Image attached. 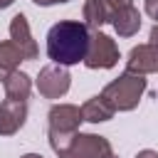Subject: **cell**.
Returning a JSON list of instances; mask_svg holds the SVG:
<instances>
[{
	"mask_svg": "<svg viewBox=\"0 0 158 158\" xmlns=\"http://www.w3.org/2000/svg\"><path fill=\"white\" fill-rule=\"evenodd\" d=\"M89 27L79 20H59L47 32V57L59 64L69 67L77 62H84L89 49Z\"/></svg>",
	"mask_w": 158,
	"mask_h": 158,
	"instance_id": "1",
	"label": "cell"
},
{
	"mask_svg": "<svg viewBox=\"0 0 158 158\" xmlns=\"http://www.w3.org/2000/svg\"><path fill=\"white\" fill-rule=\"evenodd\" d=\"M148 44H153V47H158V22L151 27V35H148Z\"/></svg>",
	"mask_w": 158,
	"mask_h": 158,
	"instance_id": "17",
	"label": "cell"
},
{
	"mask_svg": "<svg viewBox=\"0 0 158 158\" xmlns=\"http://www.w3.org/2000/svg\"><path fill=\"white\" fill-rule=\"evenodd\" d=\"M106 158H118V156H114V153H109V156H106Z\"/></svg>",
	"mask_w": 158,
	"mask_h": 158,
	"instance_id": "23",
	"label": "cell"
},
{
	"mask_svg": "<svg viewBox=\"0 0 158 158\" xmlns=\"http://www.w3.org/2000/svg\"><path fill=\"white\" fill-rule=\"evenodd\" d=\"M67 153H72L74 158H106L111 153V143L109 138L96 133H77Z\"/></svg>",
	"mask_w": 158,
	"mask_h": 158,
	"instance_id": "6",
	"label": "cell"
},
{
	"mask_svg": "<svg viewBox=\"0 0 158 158\" xmlns=\"http://www.w3.org/2000/svg\"><path fill=\"white\" fill-rule=\"evenodd\" d=\"M47 121H49V146L52 151L59 156V153H67L74 136H77V128L79 123L84 121L81 116V109L74 106V104H54L47 114Z\"/></svg>",
	"mask_w": 158,
	"mask_h": 158,
	"instance_id": "2",
	"label": "cell"
},
{
	"mask_svg": "<svg viewBox=\"0 0 158 158\" xmlns=\"http://www.w3.org/2000/svg\"><path fill=\"white\" fill-rule=\"evenodd\" d=\"M114 106L99 94V96H91V99H86L84 101V106H81V116H84V121H89V123H101V121H109L111 116H114Z\"/></svg>",
	"mask_w": 158,
	"mask_h": 158,
	"instance_id": "10",
	"label": "cell"
},
{
	"mask_svg": "<svg viewBox=\"0 0 158 158\" xmlns=\"http://www.w3.org/2000/svg\"><path fill=\"white\" fill-rule=\"evenodd\" d=\"M126 72L141 74V77L158 72V47H153V44H148V42L133 47V49L128 52V59H126Z\"/></svg>",
	"mask_w": 158,
	"mask_h": 158,
	"instance_id": "7",
	"label": "cell"
},
{
	"mask_svg": "<svg viewBox=\"0 0 158 158\" xmlns=\"http://www.w3.org/2000/svg\"><path fill=\"white\" fill-rule=\"evenodd\" d=\"M27 118V104L5 99L0 104V136H12L25 126Z\"/></svg>",
	"mask_w": 158,
	"mask_h": 158,
	"instance_id": "9",
	"label": "cell"
},
{
	"mask_svg": "<svg viewBox=\"0 0 158 158\" xmlns=\"http://www.w3.org/2000/svg\"><path fill=\"white\" fill-rule=\"evenodd\" d=\"M118 62V47L116 42L104 35V32H94L91 40H89V49H86V57H84V64L89 69H111L114 64Z\"/></svg>",
	"mask_w": 158,
	"mask_h": 158,
	"instance_id": "4",
	"label": "cell"
},
{
	"mask_svg": "<svg viewBox=\"0 0 158 158\" xmlns=\"http://www.w3.org/2000/svg\"><path fill=\"white\" fill-rule=\"evenodd\" d=\"M35 5H42V7H49V5H59V2H69V0H32Z\"/></svg>",
	"mask_w": 158,
	"mask_h": 158,
	"instance_id": "18",
	"label": "cell"
},
{
	"mask_svg": "<svg viewBox=\"0 0 158 158\" xmlns=\"http://www.w3.org/2000/svg\"><path fill=\"white\" fill-rule=\"evenodd\" d=\"M146 15L158 20V0H146Z\"/></svg>",
	"mask_w": 158,
	"mask_h": 158,
	"instance_id": "16",
	"label": "cell"
},
{
	"mask_svg": "<svg viewBox=\"0 0 158 158\" xmlns=\"http://www.w3.org/2000/svg\"><path fill=\"white\" fill-rule=\"evenodd\" d=\"M69 84H72V77L67 72V67H59V64H49L44 69H40V77H37V89L44 99H59L69 91Z\"/></svg>",
	"mask_w": 158,
	"mask_h": 158,
	"instance_id": "5",
	"label": "cell"
},
{
	"mask_svg": "<svg viewBox=\"0 0 158 158\" xmlns=\"http://www.w3.org/2000/svg\"><path fill=\"white\" fill-rule=\"evenodd\" d=\"M136 158H158V153L156 151H151V148H146V151H138V156Z\"/></svg>",
	"mask_w": 158,
	"mask_h": 158,
	"instance_id": "19",
	"label": "cell"
},
{
	"mask_svg": "<svg viewBox=\"0 0 158 158\" xmlns=\"http://www.w3.org/2000/svg\"><path fill=\"white\" fill-rule=\"evenodd\" d=\"M20 158H42L40 153H25V156H20Z\"/></svg>",
	"mask_w": 158,
	"mask_h": 158,
	"instance_id": "21",
	"label": "cell"
},
{
	"mask_svg": "<svg viewBox=\"0 0 158 158\" xmlns=\"http://www.w3.org/2000/svg\"><path fill=\"white\" fill-rule=\"evenodd\" d=\"M15 0H0V10H5V7H10Z\"/></svg>",
	"mask_w": 158,
	"mask_h": 158,
	"instance_id": "20",
	"label": "cell"
},
{
	"mask_svg": "<svg viewBox=\"0 0 158 158\" xmlns=\"http://www.w3.org/2000/svg\"><path fill=\"white\" fill-rule=\"evenodd\" d=\"M104 2H106V10H109V17L111 20H114L116 12H121V10H126V7L133 5V0H104Z\"/></svg>",
	"mask_w": 158,
	"mask_h": 158,
	"instance_id": "15",
	"label": "cell"
},
{
	"mask_svg": "<svg viewBox=\"0 0 158 158\" xmlns=\"http://www.w3.org/2000/svg\"><path fill=\"white\" fill-rule=\"evenodd\" d=\"M59 158H74L72 153H59Z\"/></svg>",
	"mask_w": 158,
	"mask_h": 158,
	"instance_id": "22",
	"label": "cell"
},
{
	"mask_svg": "<svg viewBox=\"0 0 158 158\" xmlns=\"http://www.w3.org/2000/svg\"><path fill=\"white\" fill-rule=\"evenodd\" d=\"M111 25L118 32V37H133L141 30V12L131 5V7L121 10V12H116L114 20H111Z\"/></svg>",
	"mask_w": 158,
	"mask_h": 158,
	"instance_id": "11",
	"label": "cell"
},
{
	"mask_svg": "<svg viewBox=\"0 0 158 158\" xmlns=\"http://www.w3.org/2000/svg\"><path fill=\"white\" fill-rule=\"evenodd\" d=\"M106 22H111L109 10H106V2L104 0H86L84 2V25L89 30H99Z\"/></svg>",
	"mask_w": 158,
	"mask_h": 158,
	"instance_id": "14",
	"label": "cell"
},
{
	"mask_svg": "<svg viewBox=\"0 0 158 158\" xmlns=\"http://www.w3.org/2000/svg\"><path fill=\"white\" fill-rule=\"evenodd\" d=\"M10 40L17 44V49L22 52L25 59H37L40 49H37V42L32 40V32H30L27 17H25L22 12H17V15L10 20Z\"/></svg>",
	"mask_w": 158,
	"mask_h": 158,
	"instance_id": "8",
	"label": "cell"
},
{
	"mask_svg": "<svg viewBox=\"0 0 158 158\" xmlns=\"http://www.w3.org/2000/svg\"><path fill=\"white\" fill-rule=\"evenodd\" d=\"M146 91V79L141 74H131L123 72L121 77H116L114 81H109L101 91V96L116 109V111H131L138 106L141 96Z\"/></svg>",
	"mask_w": 158,
	"mask_h": 158,
	"instance_id": "3",
	"label": "cell"
},
{
	"mask_svg": "<svg viewBox=\"0 0 158 158\" xmlns=\"http://www.w3.org/2000/svg\"><path fill=\"white\" fill-rule=\"evenodd\" d=\"M22 52L17 49V44L12 40L0 42V81H5L12 72H17V64L22 62Z\"/></svg>",
	"mask_w": 158,
	"mask_h": 158,
	"instance_id": "13",
	"label": "cell"
},
{
	"mask_svg": "<svg viewBox=\"0 0 158 158\" xmlns=\"http://www.w3.org/2000/svg\"><path fill=\"white\" fill-rule=\"evenodd\" d=\"M2 86H5V96L7 99H12V101H27V96L32 91V79L25 72H12L2 81Z\"/></svg>",
	"mask_w": 158,
	"mask_h": 158,
	"instance_id": "12",
	"label": "cell"
}]
</instances>
